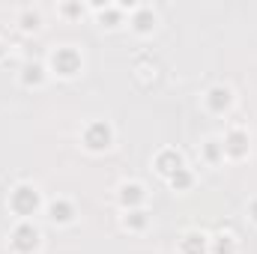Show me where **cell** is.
Listing matches in <instances>:
<instances>
[{
    "label": "cell",
    "mask_w": 257,
    "mask_h": 254,
    "mask_svg": "<svg viewBox=\"0 0 257 254\" xmlns=\"http://www.w3.org/2000/svg\"><path fill=\"white\" fill-rule=\"evenodd\" d=\"M42 81V66H27L24 69V84H39Z\"/></svg>",
    "instance_id": "4fadbf2b"
},
{
    "label": "cell",
    "mask_w": 257,
    "mask_h": 254,
    "mask_svg": "<svg viewBox=\"0 0 257 254\" xmlns=\"http://www.w3.org/2000/svg\"><path fill=\"white\" fill-rule=\"evenodd\" d=\"M12 209L18 212V215H33L36 212V206H39V194L36 189H30V186H18V189L12 191Z\"/></svg>",
    "instance_id": "6da1fadb"
},
{
    "label": "cell",
    "mask_w": 257,
    "mask_h": 254,
    "mask_svg": "<svg viewBox=\"0 0 257 254\" xmlns=\"http://www.w3.org/2000/svg\"><path fill=\"white\" fill-rule=\"evenodd\" d=\"M144 212L141 209H135V212H128V218H126V224H132V227H144Z\"/></svg>",
    "instance_id": "9a60e30c"
},
{
    "label": "cell",
    "mask_w": 257,
    "mask_h": 254,
    "mask_svg": "<svg viewBox=\"0 0 257 254\" xmlns=\"http://www.w3.org/2000/svg\"><path fill=\"white\" fill-rule=\"evenodd\" d=\"M215 254H233V239L230 236H215Z\"/></svg>",
    "instance_id": "5bb4252c"
},
{
    "label": "cell",
    "mask_w": 257,
    "mask_h": 254,
    "mask_svg": "<svg viewBox=\"0 0 257 254\" xmlns=\"http://www.w3.org/2000/svg\"><path fill=\"white\" fill-rule=\"evenodd\" d=\"M21 21H24V27L30 30V27H36V24H39V15H36V12H24V18H21Z\"/></svg>",
    "instance_id": "2e32d148"
},
{
    "label": "cell",
    "mask_w": 257,
    "mask_h": 254,
    "mask_svg": "<svg viewBox=\"0 0 257 254\" xmlns=\"http://www.w3.org/2000/svg\"><path fill=\"white\" fill-rule=\"evenodd\" d=\"M251 215H254V221H257V200L251 203Z\"/></svg>",
    "instance_id": "ac0fdd59"
},
{
    "label": "cell",
    "mask_w": 257,
    "mask_h": 254,
    "mask_svg": "<svg viewBox=\"0 0 257 254\" xmlns=\"http://www.w3.org/2000/svg\"><path fill=\"white\" fill-rule=\"evenodd\" d=\"M221 150H224V153H230V156H245V153H248V135H245L242 129L227 132V138H224Z\"/></svg>",
    "instance_id": "5b68a950"
},
{
    "label": "cell",
    "mask_w": 257,
    "mask_h": 254,
    "mask_svg": "<svg viewBox=\"0 0 257 254\" xmlns=\"http://www.w3.org/2000/svg\"><path fill=\"white\" fill-rule=\"evenodd\" d=\"M230 105V90L227 87H212L209 90V108L212 111H224Z\"/></svg>",
    "instance_id": "ba28073f"
},
{
    "label": "cell",
    "mask_w": 257,
    "mask_h": 254,
    "mask_svg": "<svg viewBox=\"0 0 257 254\" xmlns=\"http://www.w3.org/2000/svg\"><path fill=\"white\" fill-rule=\"evenodd\" d=\"M51 63H54V69L60 75H75L81 69V54L75 48H57L54 57H51Z\"/></svg>",
    "instance_id": "7a4b0ae2"
},
{
    "label": "cell",
    "mask_w": 257,
    "mask_h": 254,
    "mask_svg": "<svg viewBox=\"0 0 257 254\" xmlns=\"http://www.w3.org/2000/svg\"><path fill=\"white\" fill-rule=\"evenodd\" d=\"M218 150H221V147H218L215 141H209V144H206V156H209V162H215V159H218Z\"/></svg>",
    "instance_id": "e0dca14e"
},
{
    "label": "cell",
    "mask_w": 257,
    "mask_h": 254,
    "mask_svg": "<svg viewBox=\"0 0 257 254\" xmlns=\"http://www.w3.org/2000/svg\"><path fill=\"white\" fill-rule=\"evenodd\" d=\"M183 254H206V236L203 233L183 236Z\"/></svg>",
    "instance_id": "52a82bcc"
},
{
    "label": "cell",
    "mask_w": 257,
    "mask_h": 254,
    "mask_svg": "<svg viewBox=\"0 0 257 254\" xmlns=\"http://www.w3.org/2000/svg\"><path fill=\"white\" fill-rule=\"evenodd\" d=\"M156 168H159L165 177H171V174H177V171L183 168V159H180V153H177V150H165V153H159Z\"/></svg>",
    "instance_id": "8992f818"
},
{
    "label": "cell",
    "mask_w": 257,
    "mask_h": 254,
    "mask_svg": "<svg viewBox=\"0 0 257 254\" xmlns=\"http://www.w3.org/2000/svg\"><path fill=\"white\" fill-rule=\"evenodd\" d=\"M12 245L18 248V251H33L36 245H39V230L33 227V224H21V227H15V233H12Z\"/></svg>",
    "instance_id": "277c9868"
},
{
    "label": "cell",
    "mask_w": 257,
    "mask_h": 254,
    "mask_svg": "<svg viewBox=\"0 0 257 254\" xmlns=\"http://www.w3.org/2000/svg\"><path fill=\"white\" fill-rule=\"evenodd\" d=\"M84 144L90 147V150H108L111 147V126H105V123H93V126H87L84 132Z\"/></svg>",
    "instance_id": "3957f363"
},
{
    "label": "cell",
    "mask_w": 257,
    "mask_h": 254,
    "mask_svg": "<svg viewBox=\"0 0 257 254\" xmlns=\"http://www.w3.org/2000/svg\"><path fill=\"white\" fill-rule=\"evenodd\" d=\"M153 21H156V15H153L150 9H141V12L135 15V27H138V30H150Z\"/></svg>",
    "instance_id": "7c38bea8"
},
{
    "label": "cell",
    "mask_w": 257,
    "mask_h": 254,
    "mask_svg": "<svg viewBox=\"0 0 257 254\" xmlns=\"http://www.w3.org/2000/svg\"><path fill=\"white\" fill-rule=\"evenodd\" d=\"M141 197H144V191H141V186H135V183H132V186H123V189H120V200H123L126 206L138 203Z\"/></svg>",
    "instance_id": "30bf717a"
},
{
    "label": "cell",
    "mask_w": 257,
    "mask_h": 254,
    "mask_svg": "<svg viewBox=\"0 0 257 254\" xmlns=\"http://www.w3.org/2000/svg\"><path fill=\"white\" fill-rule=\"evenodd\" d=\"M51 218H54V221H69V218H72V206H69L66 200H54V203H51Z\"/></svg>",
    "instance_id": "9c48e42d"
},
{
    "label": "cell",
    "mask_w": 257,
    "mask_h": 254,
    "mask_svg": "<svg viewBox=\"0 0 257 254\" xmlns=\"http://www.w3.org/2000/svg\"><path fill=\"white\" fill-rule=\"evenodd\" d=\"M171 186H174V189H189V186H192V174H189L186 168H180L177 174H171Z\"/></svg>",
    "instance_id": "8fae6325"
}]
</instances>
